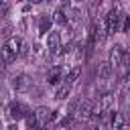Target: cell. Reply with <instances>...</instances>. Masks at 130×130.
<instances>
[{
    "label": "cell",
    "instance_id": "6da1fadb",
    "mask_svg": "<svg viewBox=\"0 0 130 130\" xmlns=\"http://www.w3.org/2000/svg\"><path fill=\"white\" fill-rule=\"evenodd\" d=\"M122 14L124 12H120L116 6L106 14V18H104V24H106V28H108V35H114V32H120V22H122Z\"/></svg>",
    "mask_w": 130,
    "mask_h": 130
},
{
    "label": "cell",
    "instance_id": "7a4b0ae2",
    "mask_svg": "<svg viewBox=\"0 0 130 130\" xmlns=\"http://www.w3.org/2000/svg\"><path fill=\"white\" fill-rule=\"evenodd\" d=\"M10 85H12V89H14V91L24 93V91H30V87H32V79H30L26 73H18V75H14V77H12Z\"/></svg>",
    "mask_w": 130,
    "mask_h": 130
},
{
    "label": "cell",
    "instance_id": "3957f363",
    "mask_svg": "<svg viewBox=\"0 0 130 130\" xmlns=\"http://www.w3.org/2000/svg\"><path fill=\"white\" fill-rule=\"evenodd\" d=\"M45 47H47V53L49 55H59V51H61V35L57 30H51L47 35Z\"/></svg>",
    "mask_w": 130,
    "mask_h": 130
},
{
    "label": "cell",
    "instance_id": "277c9868",
    "mask_svg": "<svg viewBox=\"0 0 130 130\" xmlns=\"http://www.w3.org/2000/svg\"><path fill=\"white\" fill-rule=\"evenodd\" d=\"M28 114H32V112H30V108H28L26 104L14 102V104L8 106V116H10L12 120H22V118H26Z\"/></svg>",
    "mask_w": 130,
    "mask_h": 130
},
{
    "label": "cell",
    "instance_id": "5b68a950",
    "mask_svg": "<svg viewBox=\"0 0 130 130\" xmlns=\"http://www.w3.org/2000/svg\"><path fill=\"white\" fill-rule=\"evenodd\" d=\"M124 55H126V49L120 43H114V47L110 49V63L114 65V69L124 65Z\"/></svg>",
    "mask_w": 130,
    "mask_h": 130
},
{
    "label": "cell",
    "instance_id": "8992f818",
    "mask_svg": "<svg viewBox=\"0 0 130 130\" xmlns=\"http://www.w3.org/2000/svg\"><path fill=\"white\" fill-rule=\"evenodd\" d=\"M16 57H18V49L10 41H6L2 45V61H4V65H10L12 61H16Z\"/></svg>",
    "mask_w": 130,
    "mask_h": 130
},
{
    "label": "cell",
    "instance_id": "52a82bcc",
    "mask_svg": "<svg viewBox=\"0 0 130 130\" xmlns=\"http://www.w3.org/2000/svg\"><path fill=\"white\" fill-rule=\"evenodd\" d=\"M77 116L79 118H93L95 116V112H93V102L91 100H83L81 104H79V108H77Z\"/></svg>",
    "mask_w": 130,
    "mask_h": 130
},
{
    "label": "cell",
    "instance_id": "ba28073f",
    "mask_svg": "<svg viewBox=\"0 0 130 130\" xmlns=\"http://www.w3.org/2000/svg\"><path fill=\"white\" fill-rule=\"evenodd\" d=\"M53 14H41L39 16V35H49L53 26Z\"/></svg>",
    "mask_w": 130,
    "mask_h": 130
},
{
    "label": "cell",
    "instance_id": "9c48e42d",
    "mask_svg": "<svg viewBox=\"0 0 130 130\" xmlns=\"http://www.w3.org/2000/svg\"><path fill=\"white\" fill-rule=\"evenodd\" d=\"M61 81H65V79H63V69H61V67H53V69L47 73V83H49V85H59Z\"/></svg>",
    "mask_w": 130,
    "mask_h": 130
},
{
    "label": "cell",
    "instance_id": "30bf717a",
    "mask_svg": "<svg viewBox=\"0 0 130 130\" xmlns=\"http://www.w3.org/2000/svg\"><path fill=\"white\" fill-rule=\"evenodd\" d=\"M112 75H114V65H112L110 61L100 63V67H98V77H100V79H110Z\"/></svg>",
    "mask_w": 130,
    "mask_h": 130
},
{
    "label": "cell",
    "instance_id": "8fae6325",
    "mask_svg": "<svg viewBox=\"0 0 130 130\" xmlns=\"http://www.w3.org/2000/svg\"><path fill=\"white\" fill-rule=\"evenodd\" d=\"M112 104H114V93L112 91H104L100 95V110L102 112H108L112 108Z\"/></svg>",
    "mask_w": 130,
    "mask_h": 130
},
{
    "label": "cell",
    "instance_id": "7c38bea8",
    "mask_svg": "<svg viewBox=\"0 0 130 130\" xmlns=\"http://www.w3.org/2000/svg\"><path fill=\"white\" fill-rule=\"evenodd\" d=\"M35 114H37V118H39V122H41L43 126H47V124L51 122V112H49V108L39 106V108L35 110Z\"/></svg>",
    "mask_w": 130,
    "mask_h": 130
},
{
    "label": "cell",
    "instance_id": "4fadbf2b",
    "mask_svg": "<svg viewBox=\"0 0 130 130\" xmlns=\"http://www.w3.org/2000/svg\"><path fill=\"white\" fill-rule=\"evenodd\" d=\"M124 114L122 112H114L112 114V118H110V126H112V130H122L124 128Z\"/></svg>",
    "mask_w": 130,
    "mask_h": 130
},
{
    "label": "cell",
    "instance_id": "5bb4252c",
    "mask_svg": "<svg viewBox=\"0 0 130 130\" xmlns=\"http://www.w3.org/2000/svg\"><path fill=\"white\" fill-rule=\"evenodd\" d=\"M24 122H26V130H43L45 126L39 122V118H37V114L32 112V114H28L26 118H24Z\"/></svg>",
    "mask_w": 130,
    "mask_h": 130
},
{
    "label": "cell",
    "instance_id": "9a60e30c",
    "mask_svg": "<svg viewBox=\"0 0 130 130\" xmlns=\"http://www.w3.org/2000/svg\"><path fill=\"white\" fill-rule=\"evenodd\" d=\"M71 87H73L71 83H65V81H63V83L57 87L55 98H57V100H67V98H69V93H71Z\"/></svg>",
    "mask_w": 130,
    "mask_h": 130
},
{
    "label": "cell",
    "instance_id": "2e32d148",
    "mask_svg": "<svg viewBox=\"0 0 130 130\" xmlns=\"http://www.w3.org/2000/svg\"><path fill=\"white\" fill-rule=\"evenodd\" d=\"M53 20H55V24H67V20H69V16H67V10H63L61 6L53 12Z\"/></svg>",
    "mask_w": 130,
    "mask_h": 130
},
{
    "label": "cell",
    "instance_id": "e0dca14e",
    "mask_svg": "<svg viewBox=\"0 0 130 130\" xmlns=\"http://www.w3.org/2000/svg\"><path fill=\"white\" fill-rule=\"evenodd\" d=\"M79 73H81V67H79V65H73V67L65 73V83H71V85H73V81L79 77Z\"/></svg>",
    "mask_w": 130,
    "mask_h": 130
},
{
    "label": "cell",
    "instance_id": "ac0fdd59",
    "mask_svg": "<svg viewBox=\"0 0 130 130\" xmlns=\"http://www.w3.org/2000/svg\"><path fill=\"white\" fill-rule=\"evenodd\" d=\"M67 16H69V20H71L73 24H79V22L83 20V10H81V8H71V10L67 12Z\"/></svg>",
    "mask_w": 130,
    "mask_h": 130
},
{
    "label": "cell",
    "instance_id": "d6986e66",
    "mask_svg": "<svg viewBox=\"0 0 130 130\" xmlns=\"http://www.w3.org/2000/svg\"><path fill=\"white\" fill-rule=\"evenodd\" d=\"M120 32H130V14H122V22H120Z\"/></svg>",
    "mask_w": 130,
    "mask_h": 130
},
{
    "label": "cell",
    "instance_id": "ffe728a7",
    "mask_svg": "<svg viewBox=\"0 0 130 130\" xmlns=\"http://www.w3.org/2000/svg\"><path fill=\"white\" fill-rule=\"evenodd\" d=\"M2 37H4L6 41H10V39H12V26H10L8 22H4V26H2Z\"/></svg>",
    "mask_w": 130,
    "mask_h": 130
},
{
    "label": "cell",
    "instance_id": "44dd1931",
    "mask_svg": "<svg viewBox=\"0 0 130 130\" xmlns=\"http://www.w3.org/2000/svg\"><path fill=\"white\" fill-rule=\"evenodd\" d=\"M28 55H30V45H22V49H20V57L22 59H28Z\"/></svg>",
    "mask_w": 130,
    "mask_h": 130
},
{
    "label": "cell",
    "instance_id": "7402d4cb",
    "mask_svg": "<svg viewBox=\"0 0 130 130\" xmlns=\"http://www.w3.org/2000/svg\"><path fill=\"white\" fill-rule=\"evenodd\" d=\"M8 10H10V6H8V2H4V4H2V18L8 16Z\"/></svg>",
    "mask_w": 130,
    "mask_h": 130
},
{
    "label": "cell",
    "instance_id": "603a6c76",
    "mask_svg": "<svg viewBox=\"0 0 130 130\" xmlns=\"http://www.w3.org/2000/svg\"><path fill=\"white\" fill-rule=\"evenodd\" d=\"M6 130H18V128H16V124H8V128H6Z\"/></svg>",
    "mask_w": 130,
    "mask_h": 130
},
{
    "label": "cell",
    "instance_id": "cb8c5ba5",
    "mask_svg": "<svg viewBox=\"0 0 130 130\" xmlns=\"http://www.w3.org/2000/svg\"><path fill=\"white\" fill-rule=\"evenodd\" d=\"M41 2H45V0H30V4H41Z\"/></svg>",
    "mask_w": 130,
    "mask_h": 130
},
{
    "label": "cell",
    "instance_id": "d4e9b609",
    "mask_svg": "<svg viewBox=\"0 0 130 130\" xmlns=\"http://www.w3.org/2000/svg\"><path fill=\"white\" fill-rule=\"evenodd\" d=\"M128 116H130V104H128Z\"/></svg>",
    "mask_w": 130,
    "mask_h": 130
},
{
    "label": "cell",
    "instance_id": "484cf974",
    "mask_svg": "<svg viewBox=\"0 0 130 130\" xmlns=\"http://www.w3.org/2000/svg\"><path fill=\"white\" fill-rule=\"evenodd\" d=\"M75 2H83V0H75Z\"/></svg>",
    "mask_w": 130,
    "mask_h": 130
},
{
    "label": "cell",
    "instance_id": "4316f807",
    "mask_svg": "<svg viewBox=\"0 0 130 130\" xmlns=\"http://www.w3.org/2000/svg\"><path fill=\"white\" fill-rule=\"evenodd\" d=\"M20 2H22V0H20Z\"/></svg>",
    "mask_w": 130,
    "mask_h": 130
}]
</instances>
